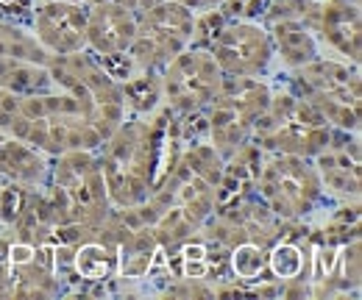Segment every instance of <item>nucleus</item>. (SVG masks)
<instances>
[{
    "label": "nucleus",
    "instance_id": "c85d7f7f",
    "mask_svg": "<svg viewBox=\"0 0 362 300\" xmlns=\"http://www.w3.org/2000/svg\"><path fill=\"white\" fill-rule=\"evenodd\" d=\"M168 295H176V298H215V287H209L201 278H176V284L168 287Z\"/></svg>",
    "mask_w": 362,
    "mask_h": 300
},
{
    "label": "nucleus",
    "instance_id": "5701e85b",
    "mask_svg": "<svg viewBox=\"0 0 362 300\" xmlns=\"http://www.w3.org/2000/svg\"><path fill=\"white\" fill-rule=\"evenodd\" d=\"M0 86L14 95H37L53 89L47 64L25 61V59H0Z\"/></svg>",
    "mask_w": 362,
    "mask_h": 300
},
{
    "label": "nucleus",
    "instance_id": "2f4dec72",
    "mask_svg": "<svg viewBox=\"0 0 362 300\" xmlns=\"http://www.w3.org/2000/svg\"><path fill=\"white\" fill-rule=\"evenodd\" d=\"M181 6H187L189 11H209V8H221L228 0H176Z\"/></svg>",
    "mask_w": 362,
    "mask_h": 300
},
{
    "label": "nucleus",
    "instance_id": "412c9836",
    "mask_svg": "<svg viewBox=\"0 0 362 300\" xmlns=\"http://www.w3.org/2000/svg\"><path fill=\"white\" fill-rule=\"evenodd\" d=\"M56 212L50 206L45 192L40 189H31L28 198H25V206L23 212L17 215V220L11 222L14 228V242H23V245H45L53 239V228H56Z\"/></svg>",
    "mask_w": 362,
    "mask_h": 300
},
{
    "label": "nucleus",
    "instance_id": "f8f14e48",
    "mask_svg": "<svg viewBox=\"0 0 362 300\" xmlns=\"http://www.w3.org/2000/svg\"><path fill=\"white\" fill-rule=\"evenodd\" d=\"M265 31L271 34L273 53L296 70L317 59V3L315 0H273L265 11Z\"/></svg>",
    "mask_w": 362,
    "mask_h": 300
},
{
    "label": "nucleus",
    "instance_id": "dca6fc26",
    "mask_svg": "<svg viewBox=\"0 0 362 300\" xmlns=\"http://www.w3.org/2000/svg\"><path fill=\"white\" fill-rule=\"evenodd\" d=\"M34 37L50 56L87 50V3H40L34 8Z\"/></svg>",
    "mask_w": 362,
    "mask_h": 300
},
{
    "label": "nucleus",
    "instance_id": "6e6552de",
    "mask_svg": "<svg viewBox=\"0 0 362 300\" xmlns=\"http://www.w3.org/2000/svg\"><path fill=\"white\" fill-rule=\"evenodd\" d=\"M271 100V86L259 78L223 76V84L206 112V139L226 159L243 142H248L254 123Z\"/></svg>",
    "mask_w": 362,
    "mask_h": 300
},
{
    "label": "nucleus",
    "instance_id": "cd10ccee",
    "mask_svg": "<svg viewBox=\"0 0 362 300\" xmlns=\"http://www.w3.org/2000/svg\"><path fill=\"white\" fill-rule=\"evenodd\" d=\"M28 192H31V189L17 186V184H6V186H0V222L11 225V222L17 220V215H20L23 206H25Z\"/></svg>",
    "mask_w": 362,
    "mask_h": 300
},
{
    "label": "nucleus",
    "instance_id": "72a5a7b5",
    "mask_svg": "<svg viewBox=\"0 0 362 300\" xmlns=\"http://www.w3.org/2000/svg\"><path fill=\"white\" fill-rule=\"evenodd\" d=\"M64 3H87V0H64Z\"/></svg>",
    "mask_w": 362,
    "mask_h": 300
},
{
    "label": "nucleus",
    "instance_id": "20e7f679",
    "mask_svg": "<svg viewBox=\"0 0 362 300\" xmlns=\"http://www.w3.org/2000/svg\"><path fill=\"white\" fill-rule=\"evenodd\" d=\"M45 195L59 225H98L112 212L95 150H67L53 156Z\"/></svg>",
    "mask_w": 362,
    "mask_h": 300
},
{
    "label": "nucleus",
    "instance_id": "aec40b11",
    "mask_svg": "<svg viewBox=\"0 0 362 300\" xmlns=\"http://www.w3.org/2000/svg\"><path fill=\"white\" fill-rule=\"evenodd\" d=\"M47 164L45 153L31 148L23 139H0V178L6 184H17L25 189H40L47 181Z\"/></svg>",
    "mask_w": 362,
    "mask_h": 300
},
{
    "label": "nucleus",
    "instance_id": "ddd939ff",
    "mask_svg": "<svg viewBox=\"0 0 362 300\" xmlns=\"http://www.w3.org/2000/svg\"><path fill=\"white\" fill-rule=\"evenodd\" d=\"M206 50L218 61L221 73L234 78H259L276 56L265 25L245 20H226Z\"/></svg>",
    "mask_w": 362,
    "mask_h": 300
},
{
    "label": "nucleus",
    "instance_id": "473e14b6",
    "mask_svg": "<svg viewBox=\"0 0 362 300\" xmlns=\"http://www.w3.org/2000/svg\"><path fill=\"white\" fill-rule=\"evenodd\" d=\"M120 6H126L129 11H134V14H142V11H148V8H153V6H159V3H165V0H117Z\"/></svg>",
    "mask_w": 362,
    "mask_h": 300
},
{
    "label": "nucleus",
    "instance_id": "c756f323",
    "mask_svg": "<svg viewBox=\"0 0 362 300\" xmlns=\"http://www.w3.org/2000/svg\"><path fill=\"white\" fill-rule=\"evenodd\" d=\"M20 100H23V95H14V92H8V89L0 86V128H8L11 117L20 109Z\"/></svg>",
    "mask_w": 362,
    "mask_h": 300
},
{
    "label": "nucleus",
    "instance_id": "a211bd4d",
    "mask_svg": "<svg viewBox=\"0 0 362 300\" xmlns=\"http://www.w3.org/2000/svg\"><path fill=\"white\" fill-rule=\"evenodd\" d=\"M317 34L346 61L360 64L362 11L360 0H323L317 3Z\"/></svg>",
    "mask_w": 362,
    "mask_h": 300
},
{
    "label": "nucleus",
    "instance_id": "7ed1b4c3",
    "mask_svg": "<svg viewBox=\"0 0 362 300\" xmlns=\"http://www.w3.org/2000/svg\"><path fill=\"white\" fill-rule=\"evenodd\" d=\"M6 131L14 139L42 150L45 156H59L67 150H98L103 145V136L92 126L87 112L73 95L62 89L25 95Z\"/></svg>",
    "mask_w": 362,
    "mask_h": 300
},
{
    "label": "nucleus",
    "instance_id": "a878e982",
    "mask_svg": "<svg viewBox=\"0 0 362 300\" xmlns=\"http://www.w3.org/2000/svg\"><path fill=\"white\" fill-rule=\"evenodd\" d=\"M0 59H25V61L47 64L50 53L37 42L34 34H28L25 28L0 17Z\"/></svg>",
    "mask_w": 362,
    "mask_h": 300
},
{
    "label": "nucleus",
    "instance_id": "9b49d317",
    "mask_svg": "<svg viewBox=\"0 0 362 300\" xmlns=\"http://www.w3.org/2000/svg\"><path fill=\"white\" fill-rule=\"evenodd\" d=\"M223 84V73L206 47H187L159 70V86L165 106L176 114L204 112Z\"/></svg>",
    "mask_w": 362,
    "mask_h": 300
},
{
    "label": "nucleus",
    "instance_id": "2eb2a0df",
    "mask_svg": "<svg viewBox=\"0 0 362 300\" xmlns=\"http://www.w3.org/2000/svg\"><path fill=\"white\" fill-rule=\"evenodd\" d=\"M323 189L334 192L343 200H360L362 178V148L354 131L332 128L329 142L313 159Z\"/></svg>",
    "mask_w": 362,
    "mask_h": 300
},
{
    "label": "nucleus",
    "instance_id": "1a4fd4ad",
    "mask_svg": "<svg viewBox=\"0 0 362 300\" xmlns=\"http://www.w3.org/2000/svg\"><path fill=\"white\" fill-rule=\"evenodd\" d=\"M254 192L279 220H304L320 203L323 184L313 159L265 153Z\"/></svg>",
    "mask_w": 362,
    "mask_h": 300
},
{
    "label": "nucleus",
    "instance_id": "f03ea898",
    "mask_svg": "<svg viewBox=\"0 0 362 300\" xmlns=\"http://www.w3.org/2000/svg\"><path fill=\"white\" fill-rule=\"evenodd\" d=\"M223 170V156L209 142L184 145L173 167L153 186L151 231L162 248H170L181 239L201 231L206 217L215 212L218 181Z\"/></svg>",
    "mask_w": 362,
    "mask_h": 300
},
{
    "label": "nucleus",
    "instance_id": "0eeeda50",
    "mask_svg": "<svg viewBox=\"0 0 362 300\" xmlns=\"http://www.w3.org/2000/svg\"><path fill=\"white\" fill-rule=\"evenodd\" d=\"M332 136V126L296 92H271V100L251 128V142L262 153L315 159Z\"/></svg>",
    "mask_w": 362,
    "mask_h": 300
},
{
    "label": "nucleus",
    "instance_id": "39448f33",
    "mask_svg": "<svg viewBox=\"0 0 362 300\" xmlns=\"http://www.w3.org/2000/svg\"><path fill=\"white\" fill-rule=\"evenodd\" d=\"M290 86H293L290 92L307 100L332 128L360 133V64L334 61V59H313L290 73Z\"/></svg>",
    "mask_w": 362,
    "mask_h": 300
},
{
    "label": "nucleus",
    "instance_id": "f257e3e1",
    "mask_svg": "<svg viewBox=\"0 0 362 300\" xmlns=\"http://www.w3.org/2000/svg\"><path fill=\"white\" fill-rule=\"evenodd\" d=\"M179 145V123L170 109H165L153 123L142 117L123 120L95 150L109 203L117 209L145 203L153 186L173 167L181 153Z\"/></svg>",
    "mask_w": 362,
    "mask_h": 300
},
{
    "label": "nucleus",
    "instance_id": "7c9ffc66",
    "mask_svg": "<svg viewBox=\"0 0 362 300\" xmlns=\"http://www.w3.org/2000/svg\"><path fill=\"white\" fill-rule=\"evenodd\" d=\"M0 298H11V258H8V239H0Z\"/></svg>",
    "mask_w": 362,
    "mask_h": 300
},
{
    "label": "nucleus",
    "instance_id": "9d476101",
    "mask_svg": "<svg viewBox=\"0 0 362 300\" xmlns=\"http://www.w3.org/2000/svg\"><path fill=\"white\" fill-rule=\"evenodd\" d=\"M195 11L176 0H165L142 14H136L134 40L129 44V59L136 70L159 73L170 59L192 44Z\"/></svg>",
    "mask_w": 362,
    "mask_h": 300
},
{
    "label": "nucleus",
    "instance_id": "393cba45",
    "mask_svg": "<svg viewBox=\"0 0 362 300\" xmlns=\"http://www.w3.org/2000/svg\"><path fill=\"white\" fill-rule=\"evenodd\" d=\"M120 89H123L126 109L134 112L136 117L151 114L162 100L159 76L153 70H136V76H129L126 81H120Z\"/></svg>",
    "mask_w": 362,
    "mask_h": 300
},
{
    "label": "nucleus",
    "instance_id": "6ab92c4d",
    "mask_svg": "<svg viewBox=\"0 0 362 300\" xmlns=\"http://www.w3.org/2000/svg\"><path fill=\"white\" fill-rule=\"evenodd\" d=\"M265 153L248 139L243 142L237 150H231L223 159V170L218 181V195H215V209H228L240 200H245L248 195H254L257 189V178L262 167Z\"/></svg>",
    "mask_w": 362,
    "mask_h": 300
},
{
    "label": "nucleus",
    "instance_id": "bb28decb",
    "mask_svg": "<svg viewBox=\"0 0 362 300\" xmlns=\"http://www.w3.org/2000/svg\"><path fill=\"white\" fill-rule=\"evenodd\" d=\"M360 200H346L340 209H334L323 234L320 242L323 245H346L351 239H360Z\"/></svg>",
    "mask_w": 362,
    "mask_h": 300
},
{
    "label": "nucleus",
    "instance_id": "b1692460",
    "mask_svg": "<svg viewBox=\"0 0 362 300\" xmlns=\"http://www.w3.org/2000/svg\"><path fill=\"white\" fill-rule=\"evenodd\" d=\"M228 272L240 284H257V281H271L268 275V248L257 242H243L228 248Z\"/></svg>",
    "mask_w": 362,
    "mask_h": 300
},
{
    "label": "nucleus",
    "instance_id": "423d86ee",
    "mask_svg": "<svg viewBox=\"0 0 362 300\" xmlns=\"http://www.w3.org/2000/svg\"><path fill=\"white\" fill-rule=\"evenodd\" d=\"M47 73H50L53 86H59L62 92H67L78 100V106L87 112L92 126L100 131L103 139L126 120L129 109L123 100L120 81L103 70V64L98 61L95 53L78 50V53L50 56Z\"/></svg>",
    "mask_w": 362,
    "mask_h": 300
},
{
    "label": "nucleus",
    "instance_id": "4be33fe9",
    "mask_svg": "<svg viewBox=\"0 0 362 300\" xmlns=\"http://www.w3.org/2000/svg\"><path fill=\"white\" fill-rule=\"evenodd\" d=\"M162 251L165 248L156 242L151 225L132 231L117 248V272L123 278H145V275H151L153 261L162 256Z\"/></svg>",
    "mask_w": 362,
    "mask_h": 300
},
{
    "label": "nucleus",
    "instance_id": "4468645a",
    "mask_svg": "<svg viewBox=\"0 0 362 300\" xmlns=\"http://www.w3.org/2000/svg\"><path fill=\"white\" fill-rule=\"evenodd\" d=\"M281 225H284V220L273 215L254 192L228 209H215L206 217V222L201 225L198 234H204L206 239H212L215 245H221L226 251L234 245H243V242H257V245L268 248L271 242L279 239Z\"/></svg>",
    "mask_w": 362,
    "mask_h": 300
},
{
    "label": "nucleus",
    "instance_id": "f3484780",
    "mask_svg": "<svg viewBox=\"0 0 362 300\" xmlns=\"http://www.w3.org/2000/svg\"><path fill=\"white\" fill-rule=\"evenodd\" d=\"M136 14L117 0H95L87 6V50L95 56L126 53L134 40Z\"/></svg>",
    "mask_w": 362,
    "mask_h": 300
}]
</instances>
